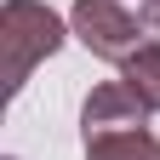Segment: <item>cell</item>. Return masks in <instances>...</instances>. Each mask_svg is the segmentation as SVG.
Wrapping results in <instances>:
<instances>
[{
	"mask_svg": "<svg viewBox=\"0 0 160 160\" xmlns=\"http://www.w3.org/2000/svg\"><path fill=\"white\" fill-rule=\"evenodd\" d=\"M80 143H86V160H160L149 109L126 80H109L80 103Z\"/></svg>",
	"mask_w": 160,
	"mask_h": 160,
	"instance_id": "6da1fadb",
	"label": "cell"
},
{
	"mask_svg": "<svg viewBox=\"0 0 160 160\" xmlns=\"http://www.w3.org/2000/svg\"><path fill=\"white\" fill-rule=\"evenodd\" d=\"M137 17H143L149 29H160V0H137Z\"/></svg>",
	"mask_w": 160,
	"mask_h": 160,
	"instance_id": "5b68a950",
	"label": "cell"
},
{
	"mask_svg": "<svg viewBox=\"0 0 160 160\" xmlns=\"http://www.w3.org/2000/svg\"><path fill=\"white\" fill-rule=\"evenodd\" d=\"M69 23L57 17L46 0H6L0 6V57H6V92L17 97L29 86V74L46 63V57L63 52Z\"/></svg>",
	"mask_w": 160,
	"mask_h": 160,
	"instance_id": "7a4b0ae2",
	"label": "cell"
},
{
	"mask_svg": "<svg viewBox=\"0 0 160 160\" xmlns=\"http://www.w3.org/2000/svg\"><path fill=\"white\" fill-rule=\"evenodd\" d=\"M120 80L137 92V103L149 114H160V40H143V46L120 63Z\"/></svg>",
	"mask_w": 160,
	"mask_h": 160,
	"instance_id": "277c9868",
	"label": "cell"
},
{
	"mask_svg": "<svg viewBox=\"0 0 160 160\" xmlns=\"http://www.w3.org/2000/svg\"><path fill=\"white\" fill-rule=\"evenodd\" d=\"M143 17L126 12L120 0H74L69 6V34L86 46L92 57H103V63H126V57L143 46Z\"/></svg>",
	"mask_w": 160,
	"mask_h": 160,
	"instance_id": "3957f363",
	"label": "cell"
}]
</instances>
